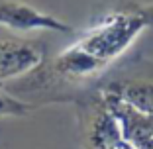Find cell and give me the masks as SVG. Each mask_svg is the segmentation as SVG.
Masks as SVG:
<instances>
[{"label": "cell", "instance_id": "1", "mask_svg": "<svg viewBox=\"0 0 153 149\" xmlns=\"http://www.w3.org/2000/svg\"><path fill=\"white\" fill-rule=\"evenodd\" d=\"M147 27H153V4L104 14L57 55L55 71L69 81L96 77L126 53Z\"/></svg>", "mask_w": 153, "mask_h": 149}, {"label": "cell", "instance_id": "2", "mask_svg": "<svg viewBox=\"0 0 153 149\" xmlns=\"http://www.w3.org/2000/svg\"><path fill=\"white\" fill-rule=\"evenodd\" d=\"M0 27L12 32H75L71 24L55 18L53 14L41 12L22 0H0Z\"/></svg>", "mask_w": 153, "mask_h": 149}, {"label": "cell", "instance_id": "3", "mask_svg": "<svg viewBox=\"0 0 153 149\" xmlns=\"http://www.w3.org/2000/svg\"><path fill=\"white\" fill-rule=\"evenodd\" d=\"M43 63V53L36 43L20 39H0V82L32 73Z\"/></svg>", "mask_w": 153, "mask_h": 149}, {"label": "cell", "instance_id": "4", "mask_svg": "<svg viewBox=\"0 0 153 149\" xmlns=\"http://www.w3.org/2000/svg\"><path fill=\"white\" fill-rule=\"evenodd\" d=\"M88 145L90 149H135L122 130L116 112L106 100L90 124Z\"/></svg>", "mask_w": 153, "mask_h": 149}, {"label": "cell", "instance_id": "5", "mask_svg": "<svg viewBox=\"0 0 153 149\" xmlns=\"http://www.w3.org/2000/svg\"><path fill=\"white\" fill-rule=\"evenodd\" d=\"M108 92L134 114L153 120V82L124 81V82L112 85V88Z\"/></svg>", "mask_w": 153, "mask_h": 149}, {"label": "cell", "instance_id": "6", "mask_svg": "<svg viewBox=\"0 0 153 149\" xmlns=\"http://www.w3.org/2000/svg\"><path fill=\"white\" fill-rule=\"evenodd\" d=\"M104 100L116 112L118 120L122 124V130H124L128 139L134 143V147L135 149H153V120H147V118H141L137 114H134L124 104L118 102L110 92L104 94Z\"/></svg>", "mask_w": 153, "mask_h": 149}, {"label": "cell", "instance_id": "7", "mask_svg": "<svg viewBox=\"0 0 153 149\" xmlns=\"http://www.w3.org/2000/svg\"><path fill=\"white\" fill-rule=\"evenodd\" d=\"M32 112V106L22 100H16L12 96L0 92V118L4 116H14V118H22L26 114Z\"/></svg>", "mask_w": 153, "mask_h": 149}]
</instances>
